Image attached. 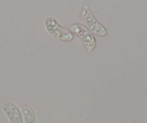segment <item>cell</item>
Listing matches in <instances>:
<instances>
[{"instance_id": "4", "label": "cell", "mask_w": 147, "mask_h": 123, "mask_svg": "<svg viewBox=\"0 0 147 123\" xmlns=\"http://www.w3.org/2000/svg\"><path fill=\"white\" fill-rule=\"evenodd\" d=\"M3 110L9 119L11 123H23L22 114L15 104L9 101L5 103L3 105Z\"/></svg>"}, {"instance_id": "3", "label": "cell", "mask_w": 147, "mask_h": 123, "mask_svg": "<svg viewBox=\"0 0 147 123\" xmlns=\"http://www.w3.org/2000/svg\"><path fill=\"white\" fill-rule=\"evenodd\" d=\"M81 17L83 22L89 28V30L98 37H105L107 35V30L94 17V14L89 6H84L81 12Z\"/></svg>"}, {"instance_id": "1", "label": "cell", "mask_w": 147, "mask_h": 123, "mask_svg": "<svg viewBox=\"0 0 147 123\" xmlns=\"http://www.w3.org/2000/svg\"><path fill=\"white\" fill-rule=\"evenodd\" d=\"M44 27L48 33L54 39L61 42H70L74 35L70 30L62 27L53 15H49L44 20Z\"/></svg>"}, {"instance_id": "2", "label": "cell", "mask_w": 147, "mask_h": 123, "mask_svg": "<svg viewBox=\"0 0 147 123\" xmlns=\"http://www.w3.org/2000/svg\"><path fill=\"white\" fill-rule=\"evenodd\" d=\"M70 31L74 36L82 41L89 53H92L94 50L97 46L95 37L85 25L81 23H76L71 27Z\"/></svg>"}, {"instance_id": "5", "label": "cell", "mask_w": 147, "mask_h": 123, "mask_svg": "<svg viewBox=\"0 0 147 123\" xmlns=\"http://www.w3.org/2000/svg\"><path fill=\"white\" fill-rule=\"evenodd\" d=\"M22 114L25 118V123H36V117L33 110L28 105H24L22 107Z\"/></svg>"}]
</instances>
